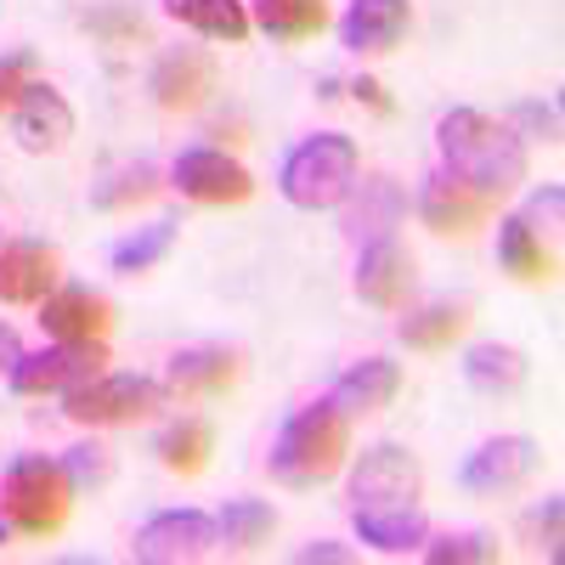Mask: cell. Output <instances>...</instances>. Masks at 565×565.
<instances>
[{"instance_id":"6da1fadb","label":"cell","mask_w":565,"mask_h":565,"mask_svg":"<svg viewBox=\"0 0 565 565\" xmlns=\"http://www.w3.org/2000/svg\"><path fill=\"white\" fill-rule=\"evenodd\" d=\"M424 476H418V458L402 452L396 441L367 447L351 469V521L362 532V543H373L380 554H407L424 543Z\"/></svg>"},{"instance_id":"7a4b0ae2","label":"cell","mask_w":565,"mask_h":565,"mask_svg":"<svg viewBox=\"0 0 565 565\" xmlns=\"http://www.w3.org/2000/svg\"><path fill=\"white\" fill-rule=\"evenodd\" d=\"M441 153H447V170L463 175L469 186H481L487 199H503L514 193V186L526 181V148L521 136H514L509 125L476 114V108H452L441 119Z\"/></svg>"},{"instance_id":"3957f363","label":"cell","mask_w":565,"mask_h":565,"mask_svg":"<svg viewBox=\"0 0 565 565\" xmlns=\"http://www.w3.org/2000/svg\"><path fill=\"white\" fill-rule=\"evenodd\" d=\"M345 452H351V418L322 396L282 424V436L271 447V481H282L289 492H311L340 476Z\"/></svg>"},{"instance_id":"277c9868","label":"cell","mask_w":565,"mask_h":565,"mask_svg":"<svg viewBox=\"0 0 565 565\" xmlns=\"http://www.w3.org/2000/svg\"><path fill=\"white\" fill-rule=\"evenodd\" d=\"M356 186V141L340 130H317L282 159V199L295 210H334Z\"/></svg>"},{"instance_id":"5b68a950","label":"cell","mask_w":565,"mask_h":565,"mask_svg":"<svg viewBox=\"0 0 565 565\" xmlns=\"http://www.w3.org/2000/svg\"><path fill=\"white\" fill-rule=\"evenodd\" d=\"M7 521L23 537H57L68 526V509H74V481L57 458H18L7 469Z\"/></svg>"},{"instance_id":"8992f818","label":"cell","mask_w":565,"mask_h":565,"mask_svg":"<svg viewBox=\"0 0 565 565\" xmlns=\"http://www.w3.org/2000/svg\"><path fill=\"white\" fill-rule=\"evenodd\" d=\"M170 402V391L159 380H141V373H97L79 391H68V418L74 424H136Z\"/></svg>"},{"instance_id":"52a82bcc","label":"cell","mask_w":565,"mask_h":565,"mask_svg":"<svg viewBox=\"0 0 565 565\" xmlns=\"http://www.w3.org/2000/svg\"><path fill=\"white\" fill-rule=\"evenodd\" d=\"M108 362V345L103 340H57L52 351H40V356H18L12 367V391L18 396H68L79 391L85 380H97Z\"/></svg>"},{"instance_id":"ba28073f","label":"cell","mask_w":565,"mask_h":565,"mask_svg":"<svg viewBox=\"0 0 565 565\" xmlns=\"http://www.w3.org/2000/svg\"><path fill=\"white\" fill-rule=\"evenodd\" d=\"M215 543H221V532H215L210 514H199V509H164V514H153V521L136 532L130 554L148 559V565H181V559H204Z\"/></svg>"},{"instance_id":"9c48e42d","label":"cell","mask_w":565,"mask_h":565,"mask_svg":"<svg viewBox=\"0 0 565 565\" xmlns=\"http://www.w3.org/2000/svg\"><path fill=\"white\" fill-rule=\"evenodd\" d=\"M532 469H537V441L498 436V441H487V447H476L463 458L458 481H463V492H476V498H503L514 487H526Z\"/></svg>"},{"instance_id":"30bf717a","label":"cell","mask_w":565,"mask_h":565,"mask_svg":"<svg viewBox=\"0 0 565 565\" xmlns=\"http://www.w3.org/2000/svg\"><path fill=\"white\" fill-rule=\"evenodd\" d=\"M12 136L23 153H57L74 136V108L63 103V90H52L45 79H29L12 103Z\"/></svg>"},{"instance_id":"8fae6325","label":"cell","mask_w":565,"mask_h":565,"mask_svg":"<svg viewBox=\"0 0 565 565\" xmlns=\"http://www.w3.org/2000/svg\"><path fill=\"white\" fill-rule=\"evenodd\" d=\"M492 210H498V199H487L481 186H469V181L452 175V170H441L430 186H424V199H418L424 226L441 232V238H463V232H476Z\"/></svg>"},{"instance_id":"7c38bea8","label":"cell","mask_w":565,"mask_h":565,"mask_svg":"<svg viewBox=\"0 0 565 565\" xmlns=\"http://www.w3.org/2000/svg\"><path fill=\"white\" fill-rule=\"evenodd\" d=\"M175 186L193 204H244L255 193V181L238 159H226L215 148H193V153H181L175 159Z\"/></svg>"},{"instance_id":"4fadbf2b","label":"cell","mask_w":565,"mask_h":565,"mask_svg":"<svg viewBox=\"0 0 565 565\" xmlns=\"http://www.w3.org/2000/svg\"><path fill=\"white\" fill-rule=\"evenodd\" d=\"M215 90V57L199 52V45H181V52H164L153 68V103L170 114H193L204 97Z\"/></svg>"},{"instance_id":"5bb4252c","label":"cell","mask_w":565,"mask_h":565,"mask_svg":"<svg viewBox=\"0 0 565 565\" xmlns=\"http://www.w3.org/2000/svg\"><path fill=\"white\" fill-rule=\"evenodd\" d=\"M57 249L52 244H7L0 249V300L7 306H40L57 289Z\"/></svg>"},{"instance_id":"9a60e30c","label":"cell","mask_w":565,"mask_h":565,"mask_svg":"<svg viewBox=\"0 0 565 565\" xmlns=\"http://www.w3.org/2000/svg\"><path fill=\"white\" fill-rule=\"evenodd\" d=\"M238 385V351L226 345H199V351H181L170 362V396H186V402H210V396H226Z\"/></svg>"},{"instance_id":"2e32d148","label":"cell","mask_w":565,"mask_h":565,"mask_svg":"<svg viewBox=\"0 0 565 565\" xmlns=\"http://www.w3.org/2000/svg\"><path fill=\"white\" fill-rule=\"evenodd\" d=\"M413 29L407 0H351V12L340 23V40L351 52H396Z\"/></svg>"},{"instance_id":"e0dca14e","label":"cell","mask_w":565,"mask_h":565,"mask_svg":"<svg viewBox=\"0 0 565 565\" xmlns=\"http://www.w3.org/2000/svg\"><path fill=\"white\" fill-rule=\"evenodd\" d=\"M40 322L52 340H103L114 322V306L90 289H52L40 300Z\"/></svg>"},{"instance_id":"ac0fdd59","label":"cell","mask_w":565,"mask_h":565,"mask_svg":"<svg viewBox=\"0 0 565 565\" xmlns=\"http://www.w3.org/2000/svg\"><path fill=\"white\" fill-rule=\"evenodd\" d=\"M356 295L367 306H380V311L407 306V295H413V255L396 249L391 238L385 244H367L362 249V266H356Z\"/></svg>"},{"instance_id":"d6986e66","label":"cell","mask_w":565,"mask_h":565,"mask_svg":"<svg viewBox=\"0 0 565 565\" xmlns=\"http://www.w3.org/2000/svg\"><path fill=\"white\" fill-rule=\"evenodd\" d=\"M396 391H402V367L385 362V356H367V362H356V367L340 373L334 391H328V402L351 418V413H380V407H391Z\"/></svg>"},{"instance_id":"ffe728a7","label":"cell","mask_w":565,"mask_h":565,"mask_svg":"<svg viewBox=\"0 0 565 565\" xmlns=\"http://www.w3.org/2000/svg\"><path fill=\"white\" fill-rule=\"evenodd\" d=\"M402 210H407L402 186L385 181V175H373V181H362V199L345 210V232H351L356 244H385L391 226L402 221Z\"/></svg>"},{"instance_id":"44dd1931","label":"cell","mask_w":565,"mask_h":565,"mask_svg":"<svg viewBox=\"0 0 565 565\" xmlns=\"http://www.w3.org/2000/svg\"><path fill=\"white\" fill-rule=\"evenodd\" d=\"M164 12L186 29H199L210 40H226V45H238L249 34V12H244V0H164Z\"/></svg>"},{"instance_id":"7402d4cb","label":"cell","mask_w":565,"mask_h":565,"mask_svg":"<svg viewBox=\"0 0 565 565\" xmlns=\"http://www.w3.org/2000/svg\"><path fill=\"white\" fill-rule=\"evenodd\" d=\"M255 23L282 45H300L328 29V7L322 0H255Z\"/></svg>"},{"instance_id":"603a6c76","label":"cell","mask_w":565,"mask_h":565,"mask_svg":"<svg viewBox=\"0 0 565 565\" xmlns=\"http://www.w3.org/2000/svg\"><path fill=\"white\" fill-rule=\"evenodd\" d=\"M498 260H503V271H514L521 282H548V277H554V255L543 249L537 226H526L521 215L503 221V232H498Z\"/></svg>"},{"instance_id":"cb8c5ba5","label":"cell","mask_w":565,"mask_h":565,"mask_svg":"<svg viewBox=\"0 0 565 565\" xmlns=\"http://www.w3.org/2000/svg\"><path fill=\"white\" fill-rule=\"evenodd\" d=\"M463 328H469V306L463 300H441V306H424L418 317L402 322V345L407 351H447Z\"/></svg>"},{"instance_id":"d4e9b609","label":"cell","mask_w":565,"mask_h":565,"mask_svg":"<svg viewBox=\"0 0 565 565\" xmlns=\"http://www.w3.org/2000/svg\"><path fill=\"white\" fill-rule=\"evenodd\" d=\"M463 380L476 391H487V396H503V391H514L526 380V356L514 345H476L463 356Z\"/></svg>"},{"instance_id":"484cf974","label":"cell","mask_w":565,"mask_h":565,"mask_svg":"<svg viewBox=\"0 0 565 565\" xmlns=\"http://www.w3.org/2000/svg\"><path fill=\"white\" fill-rule=\"evenodd\" d=\"M210 447H215V430L204 418H181V424H170V430L159 436V463L164 469H175V476H199V469L210 463Z\"/></svg>"},{"instance_id":"4316f807","label":"cell","mask_w":565,"mask_h":565,"mask_svg":"<svg viewBox=\"0 0 565 565\" xmlns=\"http://www.w3.org/2000/svg\"><path fill=\"white\" fill-rule=\"evenodd\" d=\"M215 532H221L226 548H255V543H266V537L277 532V514H271V503H260V498H238V503L221 509Z\"/></svg>"},{"instance_id":"83f0119b","label":"cell","mask_w":565,"mask_h":565,"mask_svg":"<svg viewBox=\"0 0 565 565\" xmlns=\"http://www.w3.org/2000/svg\"><path fill=\"white\" fill-rule=\"evenodd\" d=\"M170 244H175V226L170 221L141 226V232H130L125 244H114V271H148V266H159L170 255Z\"/></svg>"},{"instance_id":"f1b7e54d","label":"cell","mask_w":565,"mask_h":565,"mask_svg":"<svg viewBox=\"0 0 565 565\" xmlns=\"http://www.w3.org/2000/svg\"><path fill=\"white\" fill-rule=\"evenodd\" d=\"M159 193V170L153 164H136L125 175H114L108 186H97V210H130L141 199H153Z\"/></svg>"},{"instance_id":"f546056e","label":"cell","mask_w":565,"mask_h":565,"mask_svg":"<svg viewBox=\"0 0 565 565\" xmlns=\"http://www.w3.org/2000/svg\"><path fill=\"white\" fill-rule=\"evenodd\" d=\"M424 559L430 565H487V559H503V548L487 537V532H463V537H436L430 548H424Z\"/></svg>"},{"instance_id":"4dcf8cb0","label":"cell","mask_w":565,"mask_h":565,"mask_svg":"<svg viewBox=\"0 0 565 565\" xmlns=\"http://www.w3.org/2000/svg\"><path fill=\"white\" fill-rule=\"evenodd\" d=\"M63 469H68V481H74V492H79V487L108 481V469H114V463H108V452H103V447H74Z\"/></svg>"},{"instance_id":"1f68e13d","label":"cell","mask_w":565,"mask_h":565,"mask_svg":"<svg viewBox=\"0 0 565 565\" xmlns=\"http://www.w3.org/2000/svg\"><path fill=\"white\" fill-rule=\"evenodd\" d=\"M90 29L108 34V40H141V34H148L136 12H90Z\"/></svg>"},{"instance_id":"d6a6232c","label":"cell","mask_w":565,"mask_h":565,"mask_svg":"<svg viewBox=\"0 0 565 565\" xmlns=\"http://www.w3.org/2000/svg\"><path fill=\"white\" fill-rule=\"evenodd\" d=\"M526 532H532V537H543V548H548V554H559V498H548V503L532 514Z\"/></svg>"},{"instance_id":"836d02e7","label":"cell","mask_w":565,"mask_h":565,"mask_svg":"<svg viewBox=\"0 0 565 565\" xmlns=\"http://www.w3.org/2000/svg\"><path fill=\"white\" fill-rule=\"evenodd\" d=\"M23 74H29V63H23V57H12V63H0V114H12V103H18V90L29 85Z\"/></svg>"},{"instance_id":"e575fe53","label":"cell","mask_w":565,"mask_h":565,"mask_svg":"<svg viewBox=\"0 0 565 565\" xmlns=\"http://www.w3.org/2000/svg\"><path fill=\"white\" fill-rule=\"evenodd\" d=\"M351 90H356V103H367L373 114H396V103L385 97V85H380V79H367V74H362V79H356Z\"/></svg>"},{"instance_id":"d590c367","label":"cell","mask_w":565,"mask_h":565,"mask_svg":"<svg viewBox=\"0 0 565 565\" xmlns=\"http://www.w3.org/2000/svg\"><path fill=\"white\" fill-rule=\"evenodd\" d=\"M514 119H521V125H532V130H543L548 141L559 136V119H554V108H543V103H526V108L514 114Z\"/></svg>"},{"instance_id":"8d00e7d4","label":"cell","mask_w":565,"mask_h":565,"mask_svg":"<svg viewBox=\"0 0 565 565\" xmlns=\"http://www.w3.org/2000/svg\"><path fill=\"white\" fill-rule=\"evenodd\" d=\"M18 356H23V345H18V334L7 322H0V373H12L18 367Z\"/></svg>"},{"instance_id":"74e56055","label":"cell","mask_w":565,"mask_h":565,"mask_svg":"<svg viewBox=\"0 0 565 565\" xmlns=\"http://www.w3.org/2000/svg\"><path fill=\"white\" fill-rule=\"evenodd\" d=\"M300 559H306V565H317V559H334V565H340V559H351V548H340V543H311V548H300Z\"/></svg>"},{"instance_id":"f35d334b","label":"cell","mask_w":565,"mask_h":565,"mask_svg":"<svg viewBox=\"0 0 565 565\" xmlns=\"http://www.w3.org/2000/svg\"><path fill=\"white\" fill-rule=\"evenodd\" d=\"M7 532H12V521H7V503H0V543H7Z\"/></svg>"}]
</instances>
